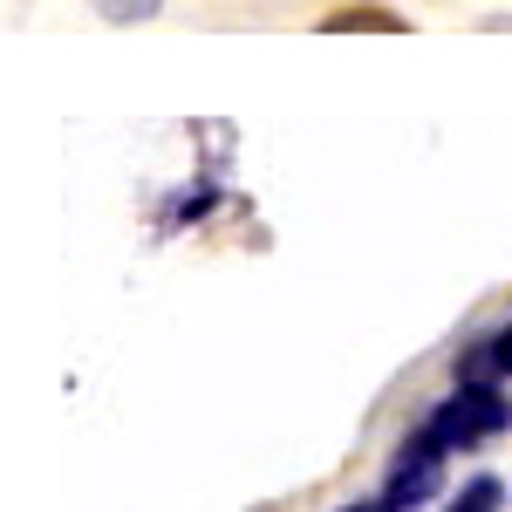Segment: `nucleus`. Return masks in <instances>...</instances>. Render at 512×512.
<instances>
[{
    "mask_svg": "<svg viewBox=\"0 0 512 512\" xmlns=\"http://www.w3.org/2000/svg\"><path fill=\"white\" fill-rule=\"evenodd\" d=\"M96 7H103L110 21H151V14H158V0H96Z\"/></svg>",
    "mask_w": 512,
    "mask_h": 512,
    "instance_id": "39448f33",
    "label": "nucleus"
},
{
    "mask_svg": "<svg viewBox=\"0 0 512 512\" xmlns=\"http://www.w3.org/2000/svg\"><path fill=\"white\" fill-rule=\"evenodd\" d=\"M499 499H506V492H499V478H472V485L451 499V512H499Z\"/></svg>",
    "mask_w": 512,
    "mask_h": 512,
    "instance_id": "20e7f679",
    "label": "nucleus"
},
{
    "mask_svg": "<svg viewBox=\"0 0 512 512\" xmlns=\"http://www.w3.org/2000/svg\"><path fill=\"white\" fill-rule=\"evenodd\" d=\"M349 28H383V35H403V21L383 14V7H349V14H328V35H349Z\"/></svg>",
    "mask_w": 512,
    "mask_h": 512,
    "instance_id": "7ed1b4c3",
    "label": "nucleus"
},
{
    "mask_svg": "<svg viewBox=\"0 0 512 512\" xmlns=\"http://www.w3.org/2000/svg\"><path fill=\"white\" fill-rule=\"evenodd\" d=\"M437 478H444V444H437L431 431L410 437V444H403V458L390 465V512L424 506V499L437 492Z\"/></svg>",
    "mask_w": 512,
    "mask_h": 512,
    "instance_id": "f03ea898",
    "label": "nucleus"
},
{
    "mask_svg": "<svg viewBox=\"0 0 512 512\" xmlns=\"http://www.w3.org/2000/svg\"><path fill=\"white\" fill-rule=\"evenodd\" d=\"M342 512H376V506H342Z\"/></svg>",
    "mask_w": 512,
    "mask_h": 512,
    "instance_id": "0eeeda50",
    "label": "nucleus"
},
{
    "mask_svg": "<svg viewBox=\"0 0 512 512\" xmlns=\"http://www.w3.org/2000/svg\"><path fill=\"white\" fill-rule=\"evenodd\" d=\"M506 424H512V403H506V396L492 390V383H465V390L431 417V437L444 444V451H458V444H478V437L506 431Z\"/></svg>",
    "mask_w": 512,
    "mask_h": 512,
    "instance_id": "f257e3e1",
    "label": "nucleus"
},
{
    "mask_svg": "<svg viewBox=\"0 0 512 512\" xmlns=\"http://www.w3.org/2000/svg\"><path fill=\"white\" fill-rule=\"evenodd\" d=\"M492 355H499V369H512V328L499 335V342H492Z\"/></svg>",
    "mask_w": 512,
    "mask_h": 512,
    "instance_id": "423d86ee",
    "label": "nucleus"
}]
</instances>
